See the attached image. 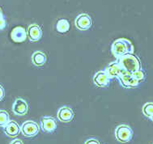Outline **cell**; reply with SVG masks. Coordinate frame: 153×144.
<instances>
[{"instance_id":"19","label":"cell","mask_w":153,"mask_h":144,"mask_svg":"<svg viewBox=\"0 0 153 144\" xmlns=\"http://www.w3.org/2000/svg\"><path fill=\"white\" fill-rule=\"evenodd\" d=\"M132 76H133L134 79H136L139 83H141V82H143V81H144L145 78H146V75H145L144 71H143L142 69H140L139 70V71H136L133 72V73H132Z\"/></svg>"},{"instance_id":"3","label":"cell","mask_w":153,"mask_h":144,"mask_svg":"<svg viewBox=\"0 0 153 144\" xmlns=\"http://www.w3.org/2000/svg\"><path fill=\"white\" fill-rule=\"evenodd\" d=\"M115 138L117 141L123 143H129L133 137V130L129 125L122 124L115 129Z\"/></svg>"},{"instance_id":"18","label":"cell","mask_w":153,"mask_h":144,"mask_svg":"<svg viewBox=\"0 0 153 144\" xmlns=\"http://www.w3.org/2000/svg\"><path fill=\"white\" fill-rule=\"evenodd\" d=\"M10 122L8 113L6 110H0V127H4Z\"/></svg>"},{"instance_id":"13","label":"cell","mask_w":153,"mask_h":144,"mask_svg":"<svg viewBox=\"0 0 153 144\" xmlns=\"http://www.w3.org/2000/svg\"><path fill=\"white\" fill-rule=\"evenodd\" d=\"M3 132L9 138H16L20 133V126L15 121H10L3 127Z\"/></svg>"},{"instance_id":"1","label":"cell","mask_w":153,"mask_h":144,"mask_svg":"<svg viewBox=\"0 0 153 144\" xmlns=\"http://www.w3.org/2000/svg\"><path fill=\"white\" fill-rule=\"evenodd\" d=\"M134 51L133 44L128 39L118 38L115 40L111 45V52L116 59L127 53H134Z\"/></svg>"},{"instance_id":"2","label":"cell","mask_w":153,"mask_h":144,"mask_svg":"<svg viewBox=\"0 0 153 144\" xmlns=\"http://www.w3.org/2000/svg\"><path fill=\"white\" fill-rule=\"evenodd\" d=\"M123 70L133 73V72L141 69V62L139 58L134 53H127L120 57L117 59Z\"/></svg>"},{"instance_id":"23","label":"cell","mask_w":153,"mask_h":144,"mask_svg":"<svg viewBox=\"0 0 153 144\" xmlns=\"http://www.w3.org/2000/svg\"><path fill=\"white\" fill-rule=\"evenodd\" d=\"M10 144H24L23 143V142L20 140V139H16L14 140H12V141L10 143Z\"/></svg>"},{"instance_id":"24","label":"cell","mask_w":153,"mask_h":144,"mask_svg":"<svg viewBox=\"0 0 153 144\" xmlns=\"http://www.w3.org/2000/svg\"><path fill=\"white\" fill-rule=\"evenodd\" d=\"M3 11H2V9L0 8V17L1 16H3Z\"/></svg>"},{"instance_id":"22","label":"cell","mask_w":153,"mask_h":144,"mask_svg":"<svg viewBox=\"0 0 153 144\" xmlns=\"http://www.w3.org/2000/svg\"><path fill=\"white\" fill-rule=\"evenodd\" d=\"M4 96H5V91H4L3 85L0 84V101L3 100Z\"/></svg>"},{"instance_id":"5","label":"cell","mask_w":153,"mask_h":144,"mask_svg":"<svg viewBox=\"0 0 153 144\" xmlns=\"http://www.w3.org/2000/svg\"><path fill=\"white\" fill-rule=\"evenodd\" d=\"M39 131V125L33 121H26L20 126V132L26 138L35 137Z\"/></svg>"},{"instance_id":"10","label":"cell","mask_w":153,"mask_h":144,"mask_svg":"<svg viewBox=\"0 0 153 144\" xmlns=\"http://www.w3.org/2000/svg\"><path fill=\"white\" fill-rule=\"evenodd\" d=\"M75 117V113L71 108L68 106H63L59 109L57 113V117L59 121L61 122H71Z\"/></svg>"},{"instance_id":"6","label":"cell","mask_w":153,"mask_h":144,"mask_svg":"<svg viewBox=\"0 0 153 144\" xmlns=\"http://www.w3.org/2000/svg\"><path fill=\"white\" fill-rule=\"evenodd\" d=\"M75 25L79 30H88L92 25V18L88 14H86V13L79 14L75 18Z\"/></svg>"},{"instance_id":"20","label":"cell","mask_w":153,"mask_h":144,"mask_svg":"<svg viewBox=\"0 0 153 144\" xmlns=\"http://www.w3.org/2000/svg\"><path fill=\"white\" fill-rule=\"evenodd\" d=\"M6 27H7V21L4 16H3L0 17V31L5 29Z\"/></svg>"},{"instance_id":"15","label":"cell","mask_w":153,"mask_h":144,"mask_svg":"<svg viewBox=\"0 0 153 144\" xmlns=\"http://www.w3.org/2000/svg\"><path fill=\"white\" fill-rule=\"evenodd\" d=\"M46 60H47L46 54L42 51H36L32 55V62L36 67H43L46 62Z\"/></svg>"},{"instance_id":"7","label":"cell","mask_w":153,"mask_h":144,"mask_svg":"<svg viewBox=\"0 0 153 144\" xmlns=\"http://www.w3.org/2000/svg\"><path fill=\"white\" fill-rule=\"evenodd\" d=\"M28 105L22 98H17L12 105V112L17 116H25L28 114Z\"/></svg>"},{"instance_id":"9","label":"cell","mask_w":153,"mask_h":144,"mask_svg":"<svg viewBox=\"0 0 153 144\" xmlns=\"http://www.w3.org/2000/svg\"><path fill=\"white\" fill-rule=\"evenodd\" d=\"M110 78L105 71H99L93 76V83L98 88H106L109 85Z\"/></svg>"},{"instance_id":"25","label":"cell","mask_w":153,"mask_h":144,"mask_svg":"<svg viewBox=\"0 0 153 144\" xmlns=\"http://www.w3.org/2000/svg\"><path fill=\"white\" fill-rule=\"evenodd\" d=\"M150 119H151V120H152V122H153V116H152V117H151Z\"/></svg>"},{"instance_id":"8","label":"cell","mask_w":153,"mask_h":144,"mask_svg":"<svg viewBox=\"0 0 153 144\" xmlns=\"http://www.w3.org/2000/svg\"><path fill=\"white\" fill-rule=\"evenodd\" d=\"M40 125L42 130L45 133H53L57 129L56 120L52 117H43L40 121Z\"/></svg>"},{"instance_id":"16","label":"cell","mask_w":153,"mask_h":144,"mask_svg":"<svg viewBox=\"0 0 153 144\" xmlns=\"http://www.w3.org/2000/svg\"><path fill=\"white\" fill-rule=\"evenodd\" d=\"M56 30L59 33H66L70 30V23L67 19H60L56 24Z\"/></svg>"},{"instance_id":"4","label":"cell","mask_w":153,"mask_h":144,"mask_svg":"<svg viewBox=\"0 0 153 144\" xmlns=\"http://www.w3.org/2000/svg\"><path fill=\"white\" fill-rule=\"evenodd\" d=\"M120 84L125 88H134L139 85V82L132 76V73L123 70L117 78Z\"/></svg>"},{"instance_id":"14","label":"cell","mask_w":153,"mask_h":144,"mask_svg":"<svg viewBox=\"0 0 153 144\" xmlns=\"http://www.w3.org/2000/svg\"><path fill=\"white\" fill-rule=\"evenodd\" d=\"M105 71L112 79L117 78V76L121 74V72L123 71V68L121 67L119 63L116 60L115 62H112L111 63H109L105 69Z\"/></svg>"},{"instance_id":"11","label":"cell","mask_w":153,"mask_h":144,"mask_svg":"<svg viewBox=\"0 0 153 144\" xmlns=\"http://www.w3.org/2000/svg\"><path fill=\"white\" fill-rule=\"evenodd\" d=\"M27 35L28 39L32 42H39L42 36V29L38 24H33L28 27L27 29Z\"/></svg>"},{"instance_id":"21","label":"cell","mask_w":153,"mask_h":144,"mask_svg":"<svg viewBox=\"0 0 153 144\" xmlns=\"http://www.w3.org/2000/svg\"><path fill=\"white\" fill-rule=\"evenodd\" d=\"M84 144H100V142L98 141V140H97V139H88V140H87V141L84 143Z\"/></svg>"},{"instance_id":"12","label":"cell","mask_w":153,"mask_h":144,"mask_svg":"<svg viewBox=\"0 0 153 144\" xmlns=\"http://www.w3.org/2000/svg\"><path fill=\"white\" fill-rule=\"evenodd\" d=\"M11 38L13 42H16V43H21V42H25L26 39L28 38L27 31L21 26H17L11 31Z\"/></svg>"},{"instance_id":"17","label":"cell","mask_w":153,"mask_h":144,"mask_svg":"<svg viewBox=\"0 0 153 144\" xmlns=\"http://www.w3.org/2000/svg\"><path fill=\"white\" fill-rule=\"evenodd\" d=\"M142 112L145 117L151 118L153 116V103H146L143 106Z\"/></svg>"}]
</instances>
